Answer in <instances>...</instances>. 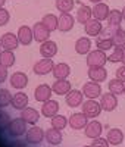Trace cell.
I'll list each match as a JSON object with an SVG mask.
<instances>
[{
    "label": "cell",
    "mask_w": 125,
    "mask_h": 147,
    "mask_svg": "<svg viewBox=\"0 0 125 147\" xmlns=\"http://www.w3.org/2000/svg\"><path fill=\"white\" fill-rule=\"evenodd\" d=\"M85 63L89 68H99V66H105L107 63V55L103 50H91L85 57Z\"/></svg>",
    "instance_id": "6da1fadb"
},
{
    "label": "cell",
    "mask_w": 125,
    "mask_h": 147,
    "mask_svg": "<svg viewBox=\"0 0 125 147\" xmlns=\"http://www.w3.org/2000/svg\"><path fill=\"white\" fill-rule=\"evenodd\" d=\"M27 122H25L21 116L19 118H15V119H12L10 122V125L7 127V134L12 137V138H18V137H22L27 134Z\"/></svg>",
    "instance_id": "7a4b0ae2"
},
{
    "label": "cell",
    "mask_w": 125,
    "mask_h": 147,
    "mask_svg": "<svg viewBox=\"0 0 125 147\" xmlns=\"http://www.w3.org/2000/svg\"><path fill=\"white\" fill-rule=\"evenodd\" d=\"M81 109H82V113L87 116V118H97L100 113H102V106H100V102H97L96 99H87L82 105H81Z\"/></svg>",
    "instance_id": "3957f363"
},
{
    "label": "cell",
    "mask_w": 125,
    "mask_h": 147,
    "mask_svg": "<svg viewBox=\"0 0 125 147\" xmlns=\"http://www.w3.org/2000/svg\"><path fill=\"white\" fill-rule=\"evenodd\" d=\"M53 68H55V62H53V60L49 59V57H43V59L37 60V62L34 63L32 71H34L35 75L43 77V75H47V74L52 72Z\"/></svg>",
    "instance_id": "277c9868"
},
{
    "label": "cell",
    "mask_w": 125,
    "mask_h": 147,
    "mask_svg": "<svg viewBox=\"0 0 125 147\" xmlns=\"http://www.w3.org/2000/svg\"><path fill=\"white\" fill-rule=\"evenodd\" d=\"M81 91L85 99H97V97L102 96V85H100V82L89 81V82H84Z\"/></svg>",
    "instance_id": "5b68a950"
},
{
    "label": "cell",
    "mask_w": 125,
    "mask_h": 147,
    "mask_svg": "<svg viewBox=\"0 0 125 147\" xmlns=\"http://www.w3.org/2000/svg\"><path fill=\"white\" fill-rule=\"evenodd\" d=\"M44 138H46V132L40 127H35V125H32L27 131V134H25V141H27L28 144H32V146L40 144Z\"/></svg>",
    "instance_id": "8992f818"
},
{
    "label": "cell",
    "mask_w": 125,
    "mask_h": 147,
    "mask_svg": "<svg viewBox=\"0 0 125 147\" xmlns=\"http://www.w3.org/2000/svg\"><path fill=\"white\" fill-rule=\"evenodd\" d=\"M28 77L27 74H24L21 71L18 72H14L12 75L9 77V82H10V87L15 88V90H24L25 87L28 85Z\"/></svg>",
    "instance_id": "52a82bcc"
},
{
    "label": "cell",
    "mask_w": 125,
    "mask_h": 147,
    "mask_svg": "<svg viewBox=\"0 0 125 147\" xmlns=\"http://www.w3.org/2000/svg\"><path fill=\"white\" fill-rule=\"evenodd\" d=\"M0 44H2L3 50H16L19 46L18 35L14 32H5L0 37Z\"/></svg>",
    "instance_id": "ba28073f"
},
{
    "label": "cell",
    "mask_w": 125,
    "mask_h": 147,
    "mask_svg": "<svg viewBox=\"0 0 125 147\" xmlns=\"http://www.w3.org/2000/svg\"><path fill=\"white\" fill-rule=\"evenodd\" d=\"M32 32H34V40L37 43H43V41H47L50 38V34L52 31H49L47 27L40 21V22H35L34 27H32Z\"/></svg>",
    "instance_id": "9c48e42d"
},
{
    "label": "cell",
    "mask_w": 125,
    "mask_h": 147,
    "mask_svg": "<svg viewBox=\"0 0 125 147\" xmlns=\"http://www.w3.org/2000/svg\"><path fill=\"white\" fill-rule=\"evenodd\" d=\"M52 94H53V90L50 85L40 84L39 87H35V90H34V99L39 103H44V102L52 99Z\"/></svg>",
    "instance_id": "30bf717a"
},
{
    "label": "cell",
    "mask_w": 125,
    "mask_h": 147,
    "mask_svg": "<svg viewBox=\"0 0 125 147\" xmlns=\"http://www.w3.org/2000/svg\"><path fill=\"white\" fill-rule=\"evenodd\" d=\"M100 106L105 112H112L118 107V96L112 94L110 91L106 93V94H102L100 97Z\"/></svg>",
    "instance_id": "8fae6325"
},
{
    "label": "cell",
    "mask_w": 125,
    "mask_h": 147,
    "mask_svg": "<svg viewBox=\"0 0 125 147\" xmlns=\"http://www.w3.org/2000/svg\"><path fill=\"white\" fill-rule=\"evenodd\" d=\"M68 122H69V127L75 131H80V129H84L89 124V118H87L82 112H78V113H74L68 118Z\"/></svg>",
    "instance_id": "7c38bea8"
},
{
    "label": "cell",
    "mask_w": 125,
    "mask_h": 147,
    "mask_svg": "<svg viewBox=\"0 0 125 147\" xmlns=\"http://www.w3.org/2000/svg\"><path fill=\"white\" fill-rule=\"evenodd\" d=\"M18 40H19V44L22 46H30L32 41H34V32H32V28L28 27V25H21L18 28Z\"/></svg>",
    "instance_id": "4fadbf2b"
},
{
    "label": "cell",
    "mask_w": 125,
    "mask_h": 147,
    "mask_svg": "<svg viewBox=\"0 0 125 147\" xmlns=\"http://www.w3.org/2000/svg\"><path fill=\"white\" fill-rule=\"evenodd\" d=\"M102 132H103V125L100 124L99 121H91L87 124V127L84 128V134H85V137L87 138H99L100 136H102Z\"/></svg>",
    "instance_id": "5bb4252c"
},
{
    "label": "cell",
    "mask_w": 125,
    "mask_h": 147,
    "mask_svg": "<svg viewBox=\"0 0 125 147\" xmlns=\"http://www.w3.org/2000/svg\"><path fill=\"white\" fill-rule=\"evenodd\" d=\"M65 102L69 107H80L84 103V94L81 90H71L65 96Z\"/></svg>",
    "instance_id": "9a60e30c"
},
{
    "label": "cell",
    "mask_w": 125,
    "mask_h": 147,
    "mask_svg": "<svg viewBox=\"0 0 125 147\" xmlns=\"http://www.w3.org/2000/svg\"><path fill=\"white\" fill-rule=\"evenodd\" d=\"M40 115H41V112L39 113V110L34 109V107H30V106H27L25 109L21 110V118L27 122L28 125H35L40 119Z\"/></svg>",
    "instance_id": "2e32d148"
},
{
    "label": "cell",
    "mask_w": 125,
    "mask_h": 147,
    "mask_svg": "<svg viewBox=\"0 0 125 147\" xmlns=\"http://www.w3.org/2000/svg\"><path fill=\"white\" fill-rule=\"evenodd\" d=\"M103 30V25H102V21H97L94 18H91L89 22H85L84 24V31L87 35H90V37H97L100 35V32H102Z\"/></svg>",
    "instance_id": "e0dca14e"
},
{
    "label": "cell",
    "mask_w": 125,
    "mask_h": 147,
    "mask_svg": "<svg viewBox=\"0 0 125 147\" xmlns=\"http://www.w3.org/2000/svg\"><path fill=\"white\" fill-rule=\"evenodd\" d=\"M87 75H89V80H90V81H94V82H100V84H102L103 81L107 80V71H106L105 66L89 68V71H87Z\"/></svg>",
    "instance_id": "ac0fdd59"
},
{
    "label": "cell",
    "mask_w": 125,
    "mask_h": 147,
    "mask_svg": "<svg viewBox=\"0 0 125 147\" xmlns=\"http://www.w3.org/2000/svg\"><path fill=\"white\" fill-rule=\"evenodd\" d=\"M74 49H75V53L87 56L91 52V40L89 38V37H80V38L75 41Z\"/></svg>",
    "instance_id": "d6986e66"
},
{
    "label": "cell",
    "mask_w": 125,
    "mask_h": 147,
    "mask_svg": "<svg viewBox=\"0 0 125 147\" xmlns=\"http://www.w3.org/2000/svg\"><path fill=\"white\" fill-rule=\"evenodd\" d=\"M40 55L43 57H49V59H53L57 55V44L52 40H47L43 41L40 44Z\"/></svg>",
    "instance_id": "ffe728a7"
},
{
    "label": "cell",
    "mask_w": 125,
    "mask_h": 147,
    "mask_svg": "<svg viewBox=\"0 0 125 147\" xmlns=\"http://www.w3.org/2000/svg\"><path fill=\"white\" fill-rule=\"evenodd\" d=\"M52 90H53V94H56V96H66L72 90V85L66 78L65 80H56L52 85Z\"/></svg>",
    "instance_id": "44dd1931"
},
{
    "label": "cell",
    "mask_w": 125,
    "mask_h": 147,
    "mask_svg": "<svg viewBox=\"0 0 125 147\" xmlns=\"http://www.w3.org/2000/svg\"><path fill=\"white\" fill-rule=\"evenodd\" d=\"M91 10H93V18H94V19H97V21H106L107 16H109L110 7H109L106 3L100 2V3H96V5L91 7Z\"/></svg>",
    "instance_id": "7402d4cb"
},
{
    "label": "cell",
    "mask_w": 125,
    "mask_h": 147,
    "mask_svg": "<svg viewBox=\"0 0 125 147\" xmlns=\"http://www.w3.org/2000/svg\"><path fill=\"white\" fill-rule=\"evenodd\" d=\"M77 19H74L71 13H60L59 15V27L57 30L60 32H69L74 28V24Z\"/></svg>",
    "instance_id": "603a6c76"
},
{
    "label": "cell",
    "mask_w": 125,
    "mask_h": 147,
    "mask_svg": "<svg viewBox=\"0 0 125 147\" xmlns=\"http://www.w3.org/2000/svg\"><path fill=\"white\" fill-rule=\"evenodd\" d=\"M57 112H59V102L57 100L50 99V100L44 102L41 106V115L46 118H53L55 115H57Z\"/></svg>",
    "instance_id": "cb8c5ba5"
},
{
    "label": "cell",
    "mask_w": 125,
    "mask_h": 147,
    "mask_svg": "<svg viewBox=\"0 0 125 147\" xmlns=\"http://www.w3.org/2000/svg\"><path fill=\"white\" fill-rule=\"evenodd\" d=\"M10 106L14 107L15 110H22L28 106V96L27 93L24 91H18L14 94V97H12V102H10Z\"/></svg>",
    "instance_id": "d4e9b609"
},
{
    "label": "cell",
    "mask_w": 125,
    "mask_h": 147,
    "mask_svg": "<svg viewBox=\"0 0 125 147\" xmlns=\"http://www.w3.org/2000/svg\"><path fill=\"white\" fill-rule=\"evenodd\" d=\"M52 74H53V77H55L56 80H65V78L69 77L71 68H69V65L65 63V62H59V63H55V68H53Z\"/></svg>",
    "instance_id": "484cf974"
},
{
    "label": "cell",
    "mask_w": 125,
    "mask_h": 147,
    "mask_svg": "<svg viewBox=\"0 0 125 147\" xmlns=\"http://www.w3.org/2000/svg\"><path fill=\"white\" fill-rule=\"evenodd\" d=\"M64 140V136H62V131L60 129H56V128H49L46 131V141L50 144V146H59Z\"/></svg>",
    "instance_id": "4316f807"
},
{
    "label": "cell",
    "mask_w": 125,
    "mask_h": 147,
    "mask_svg": "<svg viewBox=\"0 0 125 147\" xmlns=\"http://www.w3.org/2000/svg\"><path fill=\"white\" fill-rule=\"evenodd\" d=\"M93 18V10L90 6H85V5H81L80 9H77V15H75V19H77V22L80 24H84L89 22L90 19Z\"/></svg>",
    "instance_id": "83f0119b"
},
{
    "label": "cell",
    "mask_w": 125,
    "mask_h": 147,
    "mask_svg": "<svg viewBox=\"0 0 125 147\" xmlns=\"http://www.w3.org/2000/svg\"><path fill=\"white\" fill-rule=\"evenodd\" d=\"M106 140L110 146H119L124 141V132L119 128H110L106 134Z\"/></svg>",
    "instance_id": "f1b7e54d"
},
{
    "label": "cell",
    "mask_w": 125,
    "mask_h": 147,
    "mask_svg": "<svg viewBox=\"0 0 125 147\" xmlns=\"http://www.w3.org/2000/svg\"><path fill=\"white\" fill-rule=\"evenodd\" d=\"M16 62V57H15V53L14 50H2L0 52V63L6 68H10L14 66Z\"/></svg>",
    "instance_id": "f546056e"
},
{
    "label": "cell",
    "mask_w": 125,
    "mask_h": 147,
    "mask_svg": "<svg viewBox=\"0 0 125 147\" xmlns=\"http://www.w3.org/2000/svg\"><path fill=\"white\" fill-rule=\"evenodd\" d=\"M41 22L44 24V25L47 27L49 31H56L57 27H59V16H56L55 13H47L41 18Z\"/></svg>",
    "instance_id": "4dcf8cb0"
},
{
    "label": "cell",
    "mask_w": 125,
    "mask_h": 147,
    "mask_svg": "<svg viewBox=\"0 0 125 147\" xmlns=\"http://www.w3.org/2000/svg\"><path fill=\"white\" fill-rule=\"evenodd\" d=\"M109 91L115 96H121L125 93V82L118 80V78H114L109 81Z\"/></svg>",
    "instance_id": "1f68e13d"
},
{
    "label": "cell",
    "mask_w": 125,
    "mask_h": 147,
    "mask_svg": "<svg viewBox=\"0 0 125 147\" xmlns=\"http://www.w3.org/2000/svg\"><path fill=\"white\" fill-rule=\"evenodd\" d=\"M107 25H114V27H121V22L124 21L122 18V12L118 9H110L109 16H107Z\"/></svg>",
    "instance_id": "d6a6232c"
},
{
    "label": "cell",
    "mask_w": 125,
    "mask_h": 147,
    "mask_svg": "<svg viewBox=\"0 0 125 147\" xmlns=\"http://www.w3.org/2000/svg\"><path fill=\"white\" fill-rule=\"evenodd\" d=\"M55 6L60 13H71V10L75 6V2L74 0H56Z\"/></svg>",
    "instance_id": "836d02e7"
},
{
    "label": "cell",
    "mask_w": 125,
    "mask_h": 147,
    "mask_svg": "<svg viewBox=\"0 0 125 147\" xmlns=\"http://www.w3.org/2000/svg\"><path fill=\"white\" fill-rule=\"evenodd\" d=\"M96 46L99 50H103V52H109L115 47V43L112 38H105V37H97L96 38Z\"/></svg>",
    "instance_id": "e575fe53"
},
{
    "label": "cell",
    "mask_w": 125,
    "mask_h": 147,
    "mask_svg": "<svg viewBox=\"0 0 125 147\" xmlns=\"http://www.w3.org/2000/svg\"><path fill=\"white\" fill-rule=\"evenodd\" d=\"M52 127H53V128H56V129L64 131L66 127H69L68 118H65L64 115H55V116L52 118Z\"/></svg>",
    "instance_id": "d590c367"
},
{
    "label": "cell",
    "mask_w": 125,
    "mask_h": 147,
    "mask_svg": "<svg viewBox=\"0 0 125 147\" xmlns=\"http://www.w3.org/2000/svg\"><path fill=\"white\" fill-rule=\"evenodd\" d=\"M122 49L124 47H118V46H115L114 49H112V53L107 56V62H110V63H119L122 60Z\"/></svg>",
    "instance_id": "8d00e7d4"
},
{
    "label": "cell",
    "mask_w": 125,
    "mask_h": 147,
    "mask_svg": "<svg viewBox=\"0 0 125 147\" xmlns=\"http://www.w3.org/2000/svg\"><path fill=\"white\" fill-rule=\"evenodd\" d=\"M12 97H14V96L10 94L9 90H6V88H0V109H3V107L9 106L10 102H12Z\"/></svg>",
    "instance_id": "74e56055"
},
{
    "label": "cell",
    "mask_w": 125,
    "mask_h": 147,
    "mask_svg": "<svg viewBox=\"0 0 125 147\" xmlns=\"http://www.w3.org/2000/svg\"><path fill=\"white\" fill-rule=\"evenodd\" d=\"M114 43H115V46H118V47H125V30L124 28H119L116 32H115V35H114Z\"/></svg>",
    "instance_id": "f35d334b"
},
{
    "label": "cell",
    "mask_w": 125,
    "mask_h": 147,
    "mask_svg": "<svg viewBox=\"0 0 125 147\" xmlns=\"http://www.w3.org/2000/svg\"><path fill=\"white\" fill-rule=\"evenodd\" d=\"M10 122H12V119H10L9 113H6V112L0 113V132L7 131V127L10 125Z\"/></svg>",
    "instance_id": "ab89813d"
},
{
    "label": "cell",
    "mask_w": 125,
    "mask_h": 147,
    "mask_svg": "<svg viewBox=\"0 0 125 147\" xmlns=\"http://www.w3.org/2000/svg\"><path fill=\"white\" fill-rule=\"evenodd\" d=\"M10 21V13L7 9L0 7V27H5L6 24Z\"/></svg>",
    "instance_id": "60d3db41"
},
{
    "label": "cell",
    "mask_w": 125,
    "mask_h": 147,
    "mask_svg": "<svg viewBox=\"0 0 125 147\" xmlns=\"http://www.w3.org/2000/svg\"><path fill=\"white\" fill-rule=\"evenodd\" d=\"M93 147H109V141L106 138H102V137H99V138H94L93 143H91Z\"/></svg>",
    "instance_id": "b9f144b4"
},
{
    "label": "cell",
    "mask_w": 125,
    "mask_h": 147,
    "mask_svg": "<svg viewBox=\"0 0 125 147\" xmlns=\"http://www.w3.org/2000/svg\"><path fill=\"white\" fill-rule=\"evenodd\" d=\"M9 77V74H7V68L3 66L2 63H0V84H3Z\"/></svg>",
    "instance_id": "7bdbcfd3"
},
{
    "label": "cell",
    "mask_w": 125,
    "mask_h": 147,
    "mask_svg": "<svg viewBox=\"0 0 125 147\" xmlns=\"http://www.w3.org/2000/svg\"><path fill=\"white\" fill-rule=\"evenodd\" d=\"M116 78L125 82V65H122L116 69Z\"/></svg>",
    "instance_id": "ee69618b"
},
{
    "label": "cell",
    "mask_w": 125,
    "mask_h": 147,
    "mask_svg": "<svg viewBox=\"0 0 125 147\" xmlns=\"http://www.w3.org/2000/svg\"><path fill=\"white\" fill-rule=\"evenodd\" d=\"M27 144H28V143H27V141H24V140H15L9 147H28Z\"/></svg>",
    "instance_id": "f6af8a7d"
},
{
    "label": "cell",
    "mask_w": 125,
    "mask_h": 147,
    "mask_svg": "<svg viewBox=\"0 0 125 147\" xmlns=\"http://www.w3.org/2000/svg\"><path fill=\"white\" fill-rule=\"evenodd\" d=\"M121 62H122V65H125V47L122 49V60Z\"/></svg>",
    "instance_id": "bcb514c9"
},
{
    "label": "cell",
    "mask_w": 125,
    "mask_h": 147,
    "mask_svg": "<svg viewBox=\"0 0 125 147\" xmlns=\"http://www.w3.org/2000/svg\"><path fill=\"white\" fill-rule=\"evenodd\" d=\"M89 2H91V3H94V5H96V3H100V2H103V0H89Z\"/></svg>",
    "instance_id": "7dc6e473"
},
{
    "label": "cell",
    "mask_w": 125,
    "mask_h": 147,
    "mask_svg": "<svg viewBox=\"0 0 125 147\" xmlns=\"http://www.w3.org/2000/svg\"><path fill=\"white\" fill-rule=\"evenodd\" d=\"M5 3H6V0H0V7H3Z\"/></svg>",
    "instance_id": "c3c4849f"
},
{
    "label": "cell",
    "mask_w": 125,
    "mask_h": 147,
    "mask_svg": "<svg viewBox=\"0 0 125 147\" xmlns=\"http://www.w3.org/2000/svg\"><path fill=\"white\" fill-rule=\"evenodd\" d=\"M121 12H122V18H124V21H125V6H124V9H122Z\"/></svg>",
    "instance_id": "681fc988"
},
{
    "label": "cell",
    "mask_w": 125,
    "mask_h": 147,
    "mask_svg": "<svg viewBox=\"0 0 125 147\" xmlns=\"http://www.w3.org/2000/svg\"><path fill=\"white\" fill-rule=\"evenodd\" d=\"M2 49H3V47H2V44H0V52H2Z\"/></svg>",
    "instance_id": "f907efd6"
},
{
    "label": "cell",
    "mask_w": 125,
    "mask_h": 147,
    "mask_svg": "<svg viewBox=\"0 0 125 147\" xmlns=\"http://www.w3.org/2000/svg\"><path fill=\"white\" fill-rule=\"evenodd\" d=\"M84 147H93V146H84Z\"/></svg>",
    "instance_id": "816d5d0a"
},
{
    "label": "cell",
    "mask_w": 125,
    "mask_h": 147,
    "mask_svg": "<svg viewBox=\"0 0 125 147\" xmlns=\"http://www.w3.org/2000/svg\"><path fill=\"white\" fill-rule=\"evenodd\" d=\"M0 113H2V112H0Z\"/></svg>",
    "instance_id": "f5cc1de1"
},
{
    "label": "cell",
    "mask_w": 125,
    "mask_h": 147,
    "mask_svg": "<svg viewBox=\"0 0 125 147\" xmlns=\"http://www.w3.org/2000/svg\"><path fill=\"white\" fill-rule=\"evenodd\" d=\"M124 94H125V93H124Z\"/></svg>",
    "instance_id": "db71d44e"
}]
</instances>
